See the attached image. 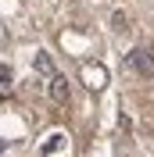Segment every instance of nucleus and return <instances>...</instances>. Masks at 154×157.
I'll return each mask as SVG.
<instances>
[{
    "mask_svg": "<svg viewBox=\"0 0 154 157\" xmlns=\"http://www.w3.org/2000/svg\"><path fill=\"white\" fill-rule=\"evenodd\" d=\"M7 43V29H4V21H0V47Z\"/></svg>",
    "mask_w": 154,
    "mask_h": 157,
    "instance_id": "7",
    "label": "nucleus"
},
{
    "mask_svg": "<svg viewBox=\"0 0 154 157\" xmlns=\"http://www.w3.org/2000/svg\"><path fill=\"white\" fill-rule=\"evenodd\" d=\"M32 68H36L39 75H47V78H54V75H58V71H54V61H50L47 54H43V50H39L36 57H32Z\"/></svg>",
    "mask_w": 154,
    "mask_h": 157,
    "instance_id": "4",
    "label": "nucleus"
},
{
    "mask_svg": "<svg viewBox=\"0 0 154 157\" xmlns=\"http://www.w3.org/2000/svg\"><path fill=\"white\" fill-rule=\"evenodd\" d=\"M79 82H83L90 93H100V89L107 86V68L100 61H83V64H79Z\"/></svg>",
    "mask_w": 154,
    "mask_h": 157,
    "instance_id": "1",
    "label": "nucleus"
},
{
    "mask_svg": "<svg viewBox=\"0 0 154 157\" xmlns=\"http://www.w3.org/2000/svg\"><path fill=\"white\" fill-rule=\"evenodd\" d=\"M61 143H65V136H61V132H54V136H50V143H43V147H39V157H50L54 150H61Z\"/></svg>",
    "mask_w": 154,
    "mask_h": 157,
    "instance_id": "5",
    "label": "nucleus"
},
{
    "mask_svg": "<svg viewBox=\"0 0 154 157\" xmlns=\"http://www.w3.org/2000/svg\"><path fill=\"white\" fill-rule=\"evenodd\" d=\"M7 89H11V68H7V64H0V97H4Z\"/></svg>",
    "mask_w": 154,
    "mask_h": 157,
    "instance_id": "6",
    "label": "nucleus"
},
{
    "mask_svg": "<svg viewBox=\"0 0 154 157\" xmlns=\"http://www.w3.org/2000/svg\"><path fill=\"white\" fill-rule=\"evenodd\" d=\"M47 89H50V100H54V104H65L68 100V78L65 75H54Z\"/></svg>",
    "mask_w": 154,
    "mask_h": 157,
    "instance_id": "3",
    "label": "nucleus"
},
{
    "mask_svg": "<svg viewBox=\"0 0 154 157\" xmlns=\"http://www.w3.org/2000/svg\"><path fill=\"white\" fill-rule=\"evenodd\" d=\"M125 64H129L133 71H140L144 78H154V54H151V50H133Z\"/></svg>",
    "mask_w": 154,
    "mask_h": 157,
    "instance_id": "2",
    "label": "nucleus"
}]
</instances>
